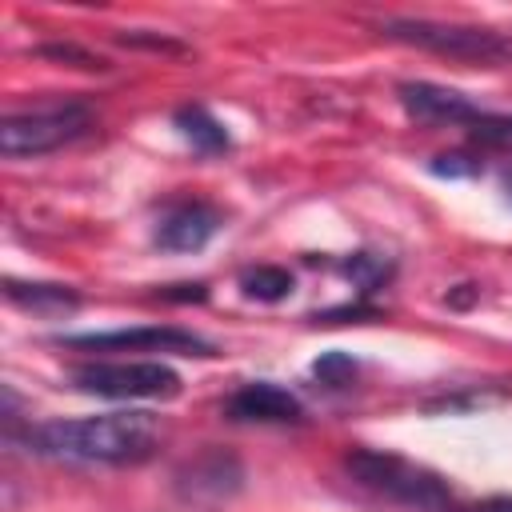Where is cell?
Instances as JSON below:
<instances>
[{
  "label": "cell",
  "mask_w": 512,
  "mask_h": 512,
  "mask_svg": "<svg viewBox=\"0 0 512 512\" xmlns=\"http://www.w3.org/2000/svg\"><path fill=\"white\" fill-rule=\"evenodd\" d=\"M320 380H328V384H344L352 372H356V364L344 356V352H328V356H320L316 360V368H312Z\"/></svg>",
  "instance_id": "obj_17"
},
{
  "label": "cell",
  "mask_w": 512,
  "mask_h": 512,
  "mask_svg": "<svg viewBox=\"0 0 512 512\" xmlns=\"http://www.w3.org/2000/svg\"><path fill=\"white\" fill-rule=\"evenodd\" d=\"M68 348H88V352H180V356H216V348L172 324H148V328H116V332H80L64 336Z\"/></svg>",
  "instance_id": "obj_6"
},
{
  "label": "cell",
  "mask_w": 512,
  "mask_h": 512,
  "mask_svg": "<svg viewBox=\"0 0 512 512\" xmlns=\"http://www.w3.org/2000/svg\"><path fill=\"white\" fill-rule=\"evenodd\" d=\"M468 136H472L480 148L512 152V116H504V112H480V116L468 124Z\"/></svg>",
  "instance_id": "obj_14"
},
{
  "label": "cell",
  "mask_w": 512,
  "mask_h": 512,
  "mask_svg": "<svg viewBox=\"0 0 512 512\" xmlns=\"http://www.w3.org/2000/svg\"><path fill=\"white\" fill-rule=\"evenodd\" d=\"M396 92H400L404 112L412 120H420V124L468 128L480 116V108L464 92H456V88H440V84H428V80H404Z\"/></svg>",
  "instance_id": "obj_7"
},
{
  "label": "cell",
  "mask_w": 512,
  "mask_h": 512,
  "mask_svg": "<svg viewBox=\"0 0 512 512\" xmlns=\"http://www.w3.org/2000/svg\"><path fill=\"white\" fill-rule=\"evenodd\" d=\"M380 32L388 40L448 56V60H464V64H512V36L492 32V28H472V24H440V20H412V16H396L384 20Z\"/></svg>",
  "instance_id": "obj_3"
},
{
  "label": "cell",
  "mask_w": 512,
  "mask_h": 512,
  "mask_svg": "<svg viewBox=\"0 0 512 512\" xmlns=\"http://www.w3.org/2000/svg\"><path fill=\"white\" fill-rule=\"evenodd\" d=\"M28 448L52 460L76 464H140L160 444V424L152 412H104L76 420H44L28 428Z\"/></svg>",
  "instance_id": "obj_1"
},
{
  "label": "cell",
  "mask_w": 512,
  "mask_h": 512,
  "mask_svg": "<svg viewBox=\"0 0 512 512\" xmlns=\"http://www.w3.org/2000/svg\"><path fill=\"white\" fill-rule=\"evenodd\" d=\"M344 468L348 476L392 500V504H404V508H416V512H456V492L452 484L432 472L428 464H416L400 452H384V448H352L344 456Z\"/></svg>",
  "instance_id": "obj_2"
},
{
  "label": "cell",
  "mask_w": 512,
  "mask_h": 512,
  "mask_svg": "<svg viewBox=\"0 0 512 512\" xmlns=\"http://www.w3.org/2000/svg\"><path fill=\"white\" fill-rule=\"evenodd\" d=\"M224 216L220 208L204 204V200H180L172 204L160 224H156V244L164 252H200L216 232H220Z\"/></svg>",
  "instance_id": "obj_9"
},
{
  "label": "cell",
  "mask_w": 512,
  "mask_h": 512,
  "mask_svg": "<svg viewBox=\"0 0 512 512\" xmlns=\"http://www.w3.org/2000/svg\"><path fill=\"white\" fill-rule=\"evenodd\" d=\"M180 480H184L188 496H204V492H212V496H228V492L240 488V464H236L232 456L212 452V456L188 464V468L180 472Z\"/></svg>",
  "instance_id": "obj_11"
},
{
  "label": "cell",
  "mask_w": 512,
  "mask_h": 512,
  "mask_svg": "<svg viewBox=\"0 0 512 512\" xmlns=\"http://www.w3.org/2000/svg\"><path fill=\"white\" fill-rule=\"evenodd\" d=\"M4 296L16 308L40 312V316H64L80 308V292L68 284H44V280H4Z\"/></svg>",
  "instance_id": "obj_10"
},
{
  "label": "cell",
  "mask_w": 512,
  "mask_h": 512,
  "mask_svg": "<svg viewBox=\"0 0 512 512\" xmlns=\"http://www.w3.org/2000/svg\"><path fill=\"white\" fill-rule=\"evenodd\" d=\"M480 164L468 156V152H444V156H436L432 160V172L436 176H472Z\"/></svg>",
  "instance_id": "obj_18"
},
{
  "label": "cell",
  "mask_w": 512,
  "mask_h": 512,
  "mask_svg": "<svg viewBox=\"0 0 512 512\" xmlns=\"http://www.w3.org/2000/svg\"><path fill=\"white\" fill-rule=\"evenodd\" d=\"M92 128V108L88 104H52L36 112H16L0 120V152L8 160L24 156H44L56 152L72 140H80Z\"/></svg>",
  "instance_id": "obj_4"
},
{
  "label": "cell",
  "mask_w": 512,
  "mask_h": 512,
  "mask_svg": "<svg viewBox=\"0 0 512 512\" xmlns=\"http://www.w3.org/2000/svg\"><path fill=\"white\" fill-rule=\"evenodd\" d=\"M120 44H128V48H148V52H184L180 40H168V36H140V32H124Z\"/></svg>",
  "instance_id": "obj_19"
},
{
  "label": "cell",
  "mask_w": 512,
  "mask_h": 512,
  "mask_svg": "<svg viewBox=\"0 0 512 512\" xmlns=\"http://www.w3.org/2000/svg\"><path fill=\"white\" fill-rule=\"evenodd\" d=\"M388 260H380V256H372V252H356L352 260H344V276L360 288V292H372V288H380L384 280H388Z\"/></svg>",
  "instance_id": "obj_15"
},
{
  "label": "cell",
  "mask_w": 512,
  "mask_h": 512,
  "mask_svg": "<svg viewBox=\"0 0 512 512\" xmlns=\"http://www.w3.org/2000/svg\"><path fill=\"white\" fill-rule=\"evenodd\" d=\"M40 56L72 64V68H84V72H108V60L88 52V48H80V44H40Z\"/></svg>",
  "instance_id": "obj_16"
},
{
  "label": "cell",
  "mask_w": 512,
  "mask_h": 512,
  "mask_svg": "<svg viewBox=\"0 0 512 512\" xmlns=\"http://www.w3.org/2000/svg\"><path fill=\"white\" fill-rule=\"evenodd\" d=\"M72 384L80 392L104 400H172L180 392V376L160 360H92L72 368Z\"/></svg>",
  "instance_id": "obj_5"
},
{
  "label": "cell",
  "mask_w": 512,
  "mask_h": 512,
  "mask_svg": "<svg viewBox=\"0 0 512 512\" xmlns=\"http://www.w3.org/2000/svg\"><path fill=\"white\" fill-rule=\"evenodd\" d=\"M504 192H508V200H512V172H504Z\"/></svg>",
  "instance_id": "obj_21"
},
{
  "label": "cell",
  "mask_w": 512,
  "mask_h": 512,
  "mask_svg": "<svg viewBox=\"0 0 512 512\" xmlns=\"http://www.w3.org/2000/svg\"><path fill=\"white\" fill-rule=\"evenodd\" d=\"M292 272L288 268H280V264H260V268H248L244 276H240V288H244V296H252V300H264V304H272V300H284L288 292H292Z\"/></svg>",
  "instance_id": "obj_13"
},
{
  "label": "cell",
  "mask_w": 512,
  "mask_h": 512,
  "mask_svg": "<svg viewBox=\"0 0 512 512\" xmlns=\"http://www.w3.org/2000/svg\"><path fill=\"white\" fill-rule=\"evenodd\" d=\"M472 512H512V496H488V500H480Z\"/></svg>",
  "instance_id": "obj_20"
},
{
  "label": "cell",
  "mask_w": 512,
  "mask_h": 512,
  "mask_svg": "<svg viewBox=\"0 0 512 512\" xmlns=\"http://www.w3.org/2000/svg\"><path fill=\"white\" fill-rule=\"evenodd\" d=\"M176 128L188 136V144L192 148H200V152H224L232 140H228V128L208 112V108H200V104H192V108H180L176 112Z\"/></svg>",
  "instance_id": "obj_12"
},
{
  "label": "cell",
  "mask_w": 512,
  "mask_h": 512,
  "mask_svg": "<svg viewBox=\"0 0 512 512\" xmlns=\"http://www.w3.org/2000/svg\"><path fill=\"white\" fill-rule=\"evenodd\" d=\"M224 412H228L232 420H240V424H300V420H304V404H300L288 388H280V384H272V380L240 384V388L228 396Z\"/></svg>",
  "instance_id": "obj_8"
}]
</instances>
